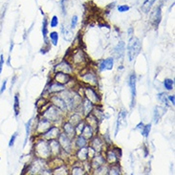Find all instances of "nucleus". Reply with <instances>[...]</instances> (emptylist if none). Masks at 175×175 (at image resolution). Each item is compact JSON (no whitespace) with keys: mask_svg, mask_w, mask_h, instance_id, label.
Segmentation results:
<instances>
[{"mask_svg":"<svg viewBox=\"0 0 175 175\" xmlns=\"http://www.w3.org/2000/svg\"><path fill=\"white\" fill-rule=\"evenodd\" d=\"M46 168V164L44 162V159L37 158L29 165L28 172L30 174H41L42 170Z\"/></svg>","mask_w":175,"mask_h":175,"instance_id":"obj_6","label":"nucleus"},{"mask_svg":"<svg viewBox=\"0 0 175 175\" xmlns=\"http://www.w3.org/2000/svg\"><path fill=\"white\" fill-rule=\"evenodd\" d=\"M61 32H62V34H63V37H64V39H66L67 41H70L71 39H72L73 35H72V33H71L69 30H67L65 28V31H64V29H63V27H62L61 28Z\"/></svg>","mask_w":175,"mask_h":175,"instance_id":"obj_45","label":"nucleus"},{"mask_svg":"<svg viewBox=\"0 0 175 175\" xmlns=\"http://www.w3.org/2000/svg\"><path fill=\"white\" fill-rule=\"evenodd\" d=\"M141 48H142V44L140 39L137 37H130V39L128 40V43H127V57H128V60L132 61L135 59L137 58V55L140 54L141 52Z\"/></svg>","mask_w":175,"mask_h":175,"instance_id":"obj_3","label":"nucleus"},{"mask_svg":"<svg viewBox=\"0 0 175 175\" xmlns=\"http://www.w3.org/2000/svg\"><path fill=\"white\" fill-rule=\"evenodd\" d=\"M10 59H11V57L9 55V58H8V59H7V62H6L8 66H10Z\"/></svg>","mask_w":175,"mask_h":175,"instance_id":"obj_57","label":"nucleus"},{"mask_svg":"<svg viewBox=\"0 0 175 175\" xmlns=\"http://www.w3.org/2000/svg\"><path fill=\"white\" fill-rule=\"evenodd\" d=\"M71 174H73V175H83L85 174V170L81 168L79 165H74L72 169H71Z\"/></svg>","mask_w":175,"mask_h":175,"instance_id":"obj_37","label":"nucleus"},{"mask_svg":"<svg viewBox=\"0 0 175 175\" xmlns=\"http://www.w3.org/2000/svg\"><path fill=\"white\" fill-rule=\"evenodd\" d=\"M58 25H59V18L57 15H54L51 19L50 26H51V28H55V27H58Z\"/></svg>","mask_w":175,"mask_h":175,"instance_id":"obj_47","label":"nucleus"},{"mask_svg":"<svg viewBox=\"0 0 175 175\" xmlns=\"http://www.w3.org/2000/svg\"><path fill=\"white\" fill-rule=\"evenodd\" d=\"M132 33H133V28L130 27V28L128 29V36H132Z\"/></svg>","mask_w":175,"mask_h":175,"instance_id":"obj_56","label":"nucleus"},{"mask_svg":"<svg viewBox=\"0 0 175 175\" xmlns=\"http://www.w3.org/2000/svg\"><path fill=\"white\" fill-rule=\"evenodd\" d=\"M103 144H105V143H103V141H102L100 137H98V136H97V137H94V136H93L89 146H90L91 148H93L97 153H100L101 151L102 150Z\"/></svg>","mask_w":175,"mask_h":175,"instance_id":"obj_20","label":"nucleus"},{"mask_svg":"<svg viewBox=\"0 0 175 175\" xmlns=\"http://www.w3.org/2000/svg\"><path fill=\"white\" fill-rule=\"evenodd\" d=\"M81 78L82 79V82L86 83L87 85H90L93 87L98 85V78L94 71H87Z\"/></svg>","mask_w":175,"mask_h":175,"instance_id":"obj_9","label":"nucleus"},{"mask_svg":"<svg viewBox=\"0 0 175 175\" xmlns=\"http://www.w3.org/2000/svg\"><path fill=\"white\" fill-rule=\"evenodd\" d=\"M59 96L61 97V99L64 101L65 105L67 106V110L72 111L75 110L82 101V96L77 92L71 91V90H67L66 88L64 90H62L61 92L59 93Z\"/></svg>","mask_w":175,"mask_h":175,"instance_id":"obj_1","label":"nucleus"},{"mask_svg":"<svg viewBox=\"0 0 175 175\" xmlns=\"http://www.w3.org/2000/svg\"><path fill=\"white\" fill-rule=\"evenodd\" d=\"M82 112L85 116L87 115H89L90 113L93 112V110H94V105L90 101H88L86 98L82 101Z\"/></svg>","mask_w":175,"mask_h":175,"instance_id":"obj_24","label":"nucleus"},{"mask_svg":"<svg viewBox=\"0 0 175 175\" xmlns=\"http://www.w3.org/2000/svg\"><path fill=\"white\" fill-rule=\"evenodd\" d=\"M4 63H5L4 55H0V74L2 73V68H3V66H4Z\"/></svg>","mask_w":175,"mask_h":175,"instance_id":"obj_52","label":"nucleus"},{"mask_svg":"<svg viewBox=\"0 0 175 175\" xmlns=\"http://www.w3.org/2000/svg\"><path fill=\"white\" fill-rule=\"evenodd\" d=\"M157 99L160 101L162 103H165V105H166L168 103V95H166L165 93H159L157 95Z\"/></svg>","mask_w":175,"mask_h":175,"instance_id":"obj_46","label":"nucleus"},{"mask_svg":"<svg viewBox=\"0 0 175 175\" xmlns=\"http://www.w3.org/2000/svg\"><path fill=\"white\" fill-rule=\"evenodd\" d=\"M144 125H145V124H143V123H140L136 127H135V130H139V129L142 130V129H143V127H144Z\"/></svg>","mask_w":175,"mask_h":175,"instance_id":"obj_54","label":"nucleus"},{"mask_svg":"<svg viewBox=\"0 0 175 175\" xmlns=\"http://www.w3.org/2000/svg\"><path fill=\"white\" fill-rule=\"evenodd\" d=\"M49 37H50V40H51L52 44L54 46H57L58 42H59V37L58 32H51V33L49 34Z\"/></svg>","mask_w":175,"mask_h":175,"instance_id":"obj_38","label":"nucleus"},{"mask_svg":"<svg viewBox=\"0 0 175 175\" xmlns=\"http://www.w3.org/2000/svg\"><path fill=\"white\" fill-rule=\"evenodd\" d=\"M59 134H60V129L59 127L52 125L48 130L42 134V138L47 141H50V140H54V139H58Z\"/></svg>","mask_w":175,"mask_h":175,"instance_id":"obj_13","label":"nucleus"},{"mask_svg":"<svg viewBox=\"0 0 175 175\" xmlns=\"http://www.w3.org/2000/svg\"><path fill=\"white\" fill-rule=\"evenodd\" d=\"M73 70H74V68H73L72 64L66 59L60 61L59 63H58V64L55 66V72H63L66 74H71V73H73Z\"/></svg>","mask_w":175,"mask_h":175,"instance_id":"obj_11","label":"nucleus"},{"mask_svg":"<svg viewBox=\"0 0 175 175\" xmlns=\"http://www.w3.org/2000/svg\"><path fill=\"white\" fill-rule=\"evenodd\" d=\"M124 42L121 41V42H119V44L115 47V49H114V53L115 55H117L118 58H122L123 57V55L124 53Z\"/></svg>","mask_w":175,"mask_h":175,"instance_id":"obj_32","label":"nucleus"},{"mask_svg":"<svg viewBox=\"0 0 175 175\" xmlns=\"http://www.w3.org/2000/svg\"><path fill=\"white\" fill-rule=\"evenodd\" d=\"M94 131H95V130L92 128V127H91L89 124H86L81 135H82V136H83L86 140H91V139L93 138V136H94Z\"/></svg>","mask_w":175,"mask_h":175,"instance_id":"obj_27","label":"nucleus"},{"mask_svg":"<svg viewBox=\"0 0 175 175\" xmlns=\"http://www.w3.org/2000/svg\"><path fill=\"white\" fill-rule=\"evenodd\" d=\"M82 120V115H79L78 113H74L72 116L70 117V119H69V121H68V122H70L72 124L76 125V124H78L79 122H81Z\"/></svg>","mask_w":175,"mask_h":175,"instance_id":"obj_36","label":"nucleus"},{"mask_svg":"<svg viewBox=\"0 0 175 175\" xmlns=\"http://www.w3.org/2000/svg\"><path fill=\"white\" fill-rule=\"evenodd\" d=\"M49 146H50V150H51V156L53 157H58L60 152H61V146L59 145V143L57 139L50 140Z\"/></svg>","mask_w":175,"mask_h":175,"instance_id":"obj_18","label":"nucleus"},{"mask_svg":"<svg viewBox=\"0 0 175 175\" xmlns=\"http://www.w3.org/2000/svg\"><path fill=\"white\" fill-rule=\"evenodd\" d=\"M77 158L78 159V161L84 162L86 160H88V147H81L78 148L77 151Z\"/></svg>","mask_w":175,"mask_h":175,"instance_id":"obj_26","label":"nucleus"},{"mask_svg":"<svg viewBox=\"0 0 175 175\" xmlns=\"http://www.w3.org/2000/svg\"><path fill=\"white\" fill-rule=\"evenodd\" d=\"M168 101H169L171 102V105H175V97H174V95H169V96H168Z\"/></svg>","mask_w":175,"mask_h":175,"instance_id":"obj_53","label":"nucleus"},{"mask_svg":"<svg viewBox=\"0 0 175 175\" xmlns=\"http://www.w3.org/2000/svg\"><path fill=\"white\" fill-rule=\"evenodd\" d=\"M113 65H114V59L113 58H108L101 60L99 63V71L100 72H103V71L106 70H112L113 69Z\"/></svg>","mask_w":175,"mask_h":175,"instance_id":"obj_19","label":"nucleus"},{"mask_svg":"<svg viewBox=\"0 0 175 175\" xmlns=\"http://www.w3.org/2000/svg\"><path fill=\"white\" fill-rule=\"evenodd\" d=\"M62 113L63 111H61L59 108L55 106L50 102L49 105L45 108V110H43L42 117L47 119V120L50 121L51 123H55V122H58L62 118Z\"/></svg>","mask_w":175,"mask_h":175,"instance_id":"obj_4","label":"nucleus"},{"mask_svg":"<svg viewBox=\"0 0 175 175\" xmlns=\"http://www.w3.org/2000/svg\"><path fill=\"white\" fill-rule=\"evenodd\" d=\"M162 19V5L155 7L153 11L150 13V22L153 26L157 27Z\"/></svg>","mask_w":175,"mask_h":175,"instance_id":"obj_10","label":"nucleus"},{"mask_svg":"<svg viewBox=\"0 0 175 175\" xmlns=\"http://www.w3.org/2000/svg\"><path fill=\"white\" fill-rule=\"evenodd\" d=\"M7 82H8V79H4V82H2V85H1V88H0V95H2L4 93V91L6 90V88H7Z\"/></svg>","mask_w":175,"mask_h":175,"instance_id":"obj_51","label":"nucleus"},{"mask_svg":"<svg viewBox=\"0 0 175 175\" xmlns=\"http://www.w3.org/2000/svg\"><path fill=\"white\" fill-rule=\"evenodd\" d=\"M58 139H59L58 141L59 143V145L63 148V150H64L65 152H71V150H72V138L67 136L65 133L60 132Z\"/></svg>","mask_w":175,"mask_h":175,"instance_id":"obj_8","label":"nucleus"},{"mask_svg":"<svg viewBox=\"0 0 175 175\" xmlns=\"http://www.w3.org/2000/svg\"><path fill=\"white\" fill-rule=\"evenodd\" d=\"M151 130V124H148L146 125H144V127H143V129L141 130V133L142 135L144 136L145 138H147L148 135H149V132Z\"/></svg>","mask_w":175,"mask_h":175,"instance_id":"obj_44","label":"nucleus"},{"mask_svg":"<svg viewBox=\"0 0 175 175\" xmlns=\"http://www.w3.org/2000/svg\"><path fill=\"white\" fill-rule=\"evenodd\" d=\"M85 124H86L85 121L82 120V121L79 122L78 124H76V125H75V131H76V135H81V134H82V130H83V128H84Z\"/></svg>","mask_w":175,"mask_h":175,"instance_id":"obj_41","label":"nucleus"},{"mask_svg":"<svg viewBox=\"0 0 175 175\" xmlns=\"http://www.w3.org/2000/svg\"><path fill=\"white\" fill-rule=\"evenodd\" d=\"M13 45H14L13 42H12V43H11V46H10V53H11V52L13 51Z\"/></svg>","mask_w":175,"mask_h":175,"instance_id":"obj_58","label":"nucleus"},{"mask_svg":"<svg viewBox=\"0 0 175 175\" xmlns=\"http://www.w3.org/2000/svg\"><path fill=\"white\" fill-rule=\"evenodd\" d=\"M129 9H130V7L128 5H126V4H124V5H119L118 6V11L120 12V13H125L127 11H129Z\"/></svg>","mask_w":175,"mask_h":175,"instance_id":"obj_49","label":"nucleus"},{"mask_svg":"<svg viewBox=\"0 0 175 175\" xmlns=\"http://www.w3.org/2000/svg\"><path fill=\"white\" fill-rule=\"evenodd\" d=\"M91 166H92V169H98L99 166L102 165H105V158L103 157L101 154H96L95 155L92 159H91Z\"/></svg>","mask_w":175,"mask_h":175,"instance_id":"obj_21","label":"nucleus"},{"mask_svg":"<svg viewBox=\"0 0 175 175\" xmlns=\"http://www.w3.org/2000/svg\"><path fill=\"white\" fill-rule=\"evenodd\" d=\"M17 135H18L17 132H14L12 135V137H11V139L9 141V147H13L14 146V143H15V140H17Z\"/></svg>","mask_w":175,"mask_h":175,"instance_id":"obj_48","label":"nucleus"},{"mask_svg":"<svg viewBox=\"0 0 175 175\" xmlns=\"http://www.w3.org/2000/svg\"><path fill=\"white\" fill-rule=\"evenodd\" d=\"M126 115H127V113L125 112L124 110L121 111V112L119 113V116H118V121H117V125H116V130H115V136H117L118 131L120 130V126H121L122 122H124V121H125Z\"/></svg>","mask_w":175,"mask_h":175,"instance_id":"obj_28","label":"nucleus"},{"mask_svg":"<svg viewBox=\"0 0 175 175\" xmlns=\"http://www.w3.org/2000/svg\"><path fill=\"white\" fill-rule=\"evenodd\" d=\"M156 0H146L144 2V4L142 5L141 7V10L144 13H148L151 10V8L153 7L154 3H155Z\"/></svg>","mask_w":175,"mask_h":175,"instance_id":"obj_29","label":"nucleus"},{"mask_svg":"<svg viewBox=\"0 0 175 175\" xmlns=\"http://www.w3.org/2000/svg\"><path fill=\"white\" fill-rule=\"evenodd\" d=\"M51 126H52V123L47 120V119L42 117L36 124V131L38 135H42L43 133H45L47 130H48Z\"/></svg>","mask_w":175,"mask_h":175,"instance_id":"obj_14","label":"nucleus"},{"mask_svg":"<svg viewBox=\"0 0 175 175\" xmlns=\"http://www.w3.org/2000/svg\"><path fill=\"white\" fill-rule=\"evenodd\" d=\"M108 174L110 175H120L121 174V169L118 164H113L108 169Z\"/></svg>","mask_w":175,"mask_h":175,"instance_id":"obj_35","label":"nucleus"},{"mask_svg":"<svg viewBox=\"0 0 175 175\" xmlns=\"http://www.w3.org/2000/svg\"><path fill=\"white\" fill-rule=\"evenodd\" d=\"M63 131H64V133L67 135V136H69L70 138H74L76 136V131H75V125L72 124L70 122H65L64 124H63Z\"/></svg>","mask_w":175,"mask_h":175,"instance_id":"obj_23","label":"nucleus"},{"mask_svg":"<svg viewBox=\"0 0 175 175\" xmlns=\"http://www.w3.org/2000/svg\"><path fill=\"white\" fill-rule=\"evenodd\" d=\"M35 155L37 158H40V159H48L51 157V150H50V146H49V142L40 138L38 139L36 144H35Z\"/></svg>","mask_w":175,"mask_h":175,"instance_id":"obj_2","label":"nucleus"},{"mask_svg":"<svg viewBox=\"0 0 175 175\" xmlns=\"http://www.w3.org/2000/svg\"><path fill=\"white\" fill-rule=\"evenodd\" d=\"M48 21H47V18L44 17L43 21H42V35H43V38H44V41L45 44H47V35H48Z\"/></svg>","mask_w":175,"mask_h":175,"instance_id":"obj_34","label":"nucleus"},{"mask_svg":"<svg viewBox=\"0 0 175 175\" xmlns=\"http://www.w3.org/2000/svg\"><path fill=\"white\" fill-rule=\"evenodd\" d=\"M50 102L52 103V105H54L55 106H57L58 108H59L61 111H63V112H66V111H68L64 101L61 99V97L59 96H59H58V95L52 96L50 98Z\"/></svg>","mask_w":175,"mask_h":175,"instance_id":"obj_17","label":"nucleus"},{"mask_svg":"<svg viewBox=\"0 0 175 175\" xmlns=\"http://www.w3.org/2000/svg\"><path fill=\"white\" fill-rule=\"evenodd\" d=\"M84 96L87 100L90 101L93 105H99L101 101V95L96 91V89H94L93 86H90V85H87L84 87Z\"/></svg>","mask_w":175,"mask_h":175,"instance_id":"obj_5","label":"nucleus"},{"mask_svg":"<svg viewBox=\"0 0 175 175\" xmlns=\"http://www.w3.org/2000/svg\"><path fill=\"white\" fill-rule=\"evenodd\" d=\"M53 171H54V172H53L54 174H61V175L69 174V173H68V172H69V170L67 169L66 165H65L64 164H62V165H60L57 166V168H55Z\"/></svg>","mask_w":175,"mask_h":175,"instance_id":"obj_33","label":"nucleus"},{"mask_svg":"<svg viewBox=\"0 0 175 175\" xmlns=\"http://www.w3.org/2000/svg\"><path fill=\"white\" fill-rule=\"evenodd\" d=\"M13 112H14V117L17 118L20 113V105H19V97L18 94L17 93L14 95L13 98Z\"/></svg>","mask_w":175,"mask_h":175,"instance_id":"obj_30","label":"nucleus"},{"mask_svg":"<svg viewBox=\"0 0 175 175\" xmlns=\"http://www.w3.org/2000/svg\"><path fill=\"white\" fill-rule=\"evenodd\" d=\"M54 81L65 85L72 81V77H71L70 74H66L63 72H55L54 76Z\"/></svg>","mask_w":175,"mask_h":175,"instance_id":"obj_16","label":"nucleus"},{"mask_svg":"<svg viewBox=\"0 0 175 175\" xmlns=\"http://www.w3.org/2000/svg\"><path fill=\"white\" fill-rule=\"evenodd\" d=\"M173 86H174V81L171 78H165L164 81V87L165 90L170 91L173 89Z\"/></svg>","mask_w":175,"mask_h":175,"instance_id":"obj_39","label":"nucleus"},{"mask_svg":"<svg viewBox=\"0 0 175 175\" xmlns=\"http://www.w3.org/2000/svg\"><path fill=\"white\" fill-rule=\"evenodd\" d=\"M136 82H137V77L134 73H132L128 78V85L130 87L131 92V107L135 105V98H136Z\"/></svg>","mask_w":175,"mask_h":175,"instance_id":"obj_12","label":"nucleus"},{"mask_svg":"<svg viewBox=\"0 0 175 175\" xmlns=\"http://www.w3.org/2000/svg\"><path fill=\"white\" fill-rule=\"evenodd\" d=\"M47 89H48L49 94H57V93L61 92L62 90H64L65 89V85L61 84L59 82H54L50 83L49 87Z\"/></svg>","mask_w":175,"mask_h":175,"instance_id":"obj_22","label":"nucleus"},{"mask_svg":"<svg viewBox=\"0 0 175 175\" xmlns=\"http://www.w3.org/2000/svg\"><path fill=\"white\" fill-rule=\"evenodd\" d=\"M72 62L75 65H81L86 62V55L82 49H78L72 55Z\"/></svg>","mask_w":175,"mask_h":175,"instance_id":"obj_15","label":"nucleus"},{"mask_svg":"<svg viewBox=\"0 0 175 175\" xmlns=\"http://www.w3.org/2000/svg\"><path fill=\"white\" fill-rule=\"evenodd\" d=\"M85 123L87 124H89L94 130H96L98 128V126H99V119L95 116L93 113H90L89 115L86 116Z\"/></svg>","mask_w":175,"mask_h":175,"instance_id":"obj_25","label":"nucleus"},{"mask_svg":"<svg viewBox=\"0 0 175 175\" xmlns=\"http://www.w3.org/2000/svg\"><path fill=\"white\" fill-rule=\"evenodd\" d=\"M162 1H163V2H166V1H168V0H162Z\"/></svg>","mask_w":175,"mask_h":175,"instance_id":"obj_59","label":"nucleus"},{"mask_svg":"<svg viewBox=\"0 0 175 175\" xmlns=\"http://www.w3.org/2000/svg\"><path fill=\"white\" fill-rule=\"evenodd\" d=\"M78 15H74V17H72V20H71V28L72 29L76 28V26L78 24Z\"/></svg>","mask_w":175,"mask_h":175,"instance_id":"obj_50","label":"nucleus"},{"mask_svg":"<svg viewBox=\"0 0 175 175\" xmlns=\"http://www.w3.org/2000/svg\"><path fill=\"white\" fill-rule=\"evenodd\" d=\"M108 169L109 168L106 165H102L101 166H99L98 169H94V173L95 174H108Z\"/></svg>","mask_w":175,"mask_h":175,"instance_id":"obj_42","label":"nucleus"},{"mask_svg":"<svg viewBox=\"0 0 175 175\" xmlns=\"http://www.w3.org/2000/svg\"><path fill=\"white\" fill-rule=\"evenodd\" d=\"M160 109H161V107H155V109H154V112H153V121H154V123L155 124H158L159 123V121H160V119H161V117H162V115L164 114V113H161L160 112Z\"/></svg>","mask_w":175,"mask_h":175,"instance_id":"obj_40","label":"nucleus"},{"mask_svg":"<svg viewBox=\"0 0 175 175\" xmlns=\"http://www.w3.org/2000/svg\"><path fill=\"white\" fill-rule=\"evenodd\" d=\"M87 141L82 135H78L77 138L75 139V144H76V146L78 148H81V147H84L87 146Z\"/></svg>","mask_w":175,"mask_h":175,"instance_id":"obj_31","label":"nucleus"},{"mask_svg":"<svg viewBox=\"0 0 175 175\" xmlns=\"http://www.w3.org/2000/svg\"><path fill=\"white\" fill-rule=\"evenodd\" d=\"M122 156V151L120 148H112L106 151L105 154V160L107 163L113 165V164H118L119 160Z\"/></svg>","mask_w":175,"mask_h":175,"instance_id":"obj_7","label":"nucleus"},{"mask_svg":"<svg viewBox=\"0 0 175 175\" xmlns=\"http://www.w3.org/2000/svg\"><path fill=\"white\" fill-rule=\"evenodd\" d=\"M32 122H33V119H30L28 121V123L25 124V127H26V137H25V141H24V145L23 146H26L27 142H28V138L30 136V133H31V127H32Z\"/></svg>","mask_w":175,"mask_h":175,"instance_id":"obj_43","label":"nucleus"},{"mask_svg":"<svg viewBox=\"0 0 175 175\" xmlns=\"http://www.w3.org/2000/svg\"><path fill=\"white\" fill-rule=\"evenodd\" d=\"M17 76H13V79H12V83H11V88H13V84L15 83V82H17Z\"/></svg>","mask_w":175,"mask_h":175,"instance_id":"obj_55","label":"nucleus"}]
</instances>
